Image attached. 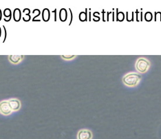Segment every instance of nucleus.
I'll return each instance as SVG.
<instances>
[{"label": "nucleus", "mask_w": 161, "mask_h": 139, "mask_svg": "<svg viewBox=\"0 0 161 139\" xmlns=\"http://www.w3.org/2000/svg\"><path fill=\"white\" fill-rule=\"evenodd\" d=\"M62 58H63V59H72V58H75V56L74 55H70V56H61Z\"/></svg>", "instance_id": "15"}, {"label": "nucleus", "mask_w": 161, "mask_h": 139, "mask_svg": "<svg viewBox=\"0 0 161 139\" xmlns=\"http://www.w3.org/2000/svg\"><path fill=\"white\" fill-rule=\"evenodd\" d=\"M32 14L34 15V17H32V21L35 22V19L41 15V11L39 9H34L33 12H32Z\"/></svg>", "instance_id": "11"}, {"label": "nucleus", "mask_w": 161, "mask_h": 139, "mask_svg": "<svg viewBox=\"0 0 161 139\" xmlns=\"http://www.w3.org/2000/svg\"><path fill=\"white\" fill-rule=\"evenodd\" d=\"M42 19L44 22H47L50 18V12L48 8H44L42 11Z\"/></svg>", "instance_id": "8"}, {"label": "nucleus", "mask_w": 161, "mask_h": 139, "mask_svg": "<svg viewBox=\"0 0 161 139\" xmlns=\"http://www.w3.org/2000/svg\"><path fill=\"white\" fill-rule=\"evenodd\" d=\"M79 19L81 22H85L87 20V13L84 12H81L79 15Z\"/></svg>", "instance_id": "12"}, {"label": "nucleus", "mask_w": 161, "mask_h": 139, "mask_svg": "<svg viewBox=\"0 0 161 139\" xmlns=\"http://www.w3.org/2000/svg\"><path fill=\"white\" fill-rule=\"evenodd\" d=\"M22 19L24 22H28L31 19V17H30V15H24V16L22 17Z\"/></svg>", "instance_id": "13"}, {"label": "nucleus", "mask_w": 161, "mask_h": 139, "mask_svg": "<svg viewBox=\"0 0 161 139\" xmlns=\"http://www.w3.org/2000/svg\"><path fill=\"white\" fill-rule=\"evenodd\" d=\"M53 13H55V21H57V18H56V12H57V10H55L54 11H52Z\"/></svg>", "instance_id": "18"}, {"label": "nucleus", "mask_w": 161, "mask_h": 139, "mask_svg": "<svg viewBox=\"0 0 161 139\" xmlns=\"http://www.w3.org/2000/svg\"><path fill=\"white\" fill-rule=\"evenodd\" d=\"M8 102L12 111L19 110L21 107V103L19 100L16 99V98H13V99L10 100Z\"/></svg>", "instance_id": "5"}, {"label": "nucleus", "mask_w": 161, "mask_h": 139, "mask_svg": "<svg viewBox=\"0 0 161 139\" xmlns=\"http://www.w3.org/2000/svg\"><path fill=\"white\" fill-rule=\"evenodd\" d=\"M23 13H24L25 15H30V10L29 8H24V11H23Z\"/></svg>", "instance_id": "14"}, {"label": "nucleus", "mask_w": 161, "mask_h": 139, "mask_svg": "<svg viewBox=\"0 0 161 139\" xmlns=\"http://www.w3.org/2000/svg\"><path fill=\"white\" fill-rule=\"evenodd\" d=\"M3 27H4V32H5V34H4V40H3V43H4V41H6V39L7 33H6V29L5 26H3Z\"/></svg>", "instance_id": "16"}, {"label": "nucleus", "mask_w": 161, "mask_h": 139, "mask_svg": "<svg viewBox=\"0 0 161 139\" xmlns=\"http://www.w3.org/2000/svg\"><path fill=\"white\" fill-rule=\"evenodd\" d=\"M92 134L88 130H81L79 132L77 135L78 139H92Z\"/></svg>", "instance_id": "4"}, {"label": "nucleus", "mask_w": 161, "mask_h": 139, "mask_svg": "<svg viewBox=\"0 0 161 139\" xmlns=\"http://www.w3.org/2000/svg\"><path fill=\"white\" fill-rule=\"evenodd\" d=\"M13 18L16 22H18L21 19V12L19 8H15L13 11Z\"/></svg>", "instance_id": "9"}, {"label": "nucleus", "mask_w": 161, "mask_h": 139, "mask_svg": "<svg viewBox=\"0 0 161 139\" xmlns=\"http://www.w3.org/2000/svg\"><path fill=\"white\" fill-rule=\"evenodd\" d=\"M1 27H0V37H1Z\"/></svg>", "instance_id": "19"}, {"label": "nucleus", "mask_w": 161, "mask_h": 139, "mask_svg": "<svg viewBox=\"0 0 161 139\" xmlns=\"http://www.w3.org/2000/svg\"><path fill=\"white\" fill-rule=\"evenodd\" d=\"M1 19H2V12H1V9H0V21L1 20Z\"/></svg>", "instance_id": "17"}, {"label": "nucleus", "mask_w": 161, "mask_h": 139, "mask_svg": "<svg viewBox=\"0 0 161 139\" xmlns=\"http://www.w3.org/2000/svg\"><path fill=\"white\" fill-rule=\"evenodd\" d=\"M141 76L136 73H129L123 77L124 84L129 87H134L139 84L141 80Z\"/></svg>", "instance_id": "1"}, {"label": "nucleus", "mask_w": 161, "mask_h": 139, "mask_svg": "<svg viewBox=\"0 0 161 139\" xmlns=\"http://www.w3.org/2000/svg\"><path fill=\"white\" fill-rule=\"evenodd\" d=\"M8 57L11 62L15 63V64H17V63L20 62L24 57L23 55H11Z\"/></svg>", "instance_id": "6"}, {"label": "nucleus", "mask_w": 161, "mask_h": 139, "mask_svg": "<svg viewBox=\"0 0 161 139\" xmlns=\"http://www.w3.org/2000/svg\"><path fill=\"white\" fill-rule=\"evenodd\" d=\"M149 67H150V63L144 58H141V59H138L136 63V68L141 73L146 72L149 70Z\"/></svg>", "instance_id": "2"}, {"label": "nucleus", "mask_w": 161, "mask_h": 139, "mask_svg": "<svg viewBox=\"0 0 161 139\" xmlns=\"http://www.w3.org/2000/svg\"><path fill=\"white\" fill-rule=\"evenodd\" d=\"M0 112L4 115H9L12 112L8 101H2L0 103Z\"/></svg>", "instance_id": "3"}, {"label": "nucleus", "mask_w": 161, "mask_h": 139, "mask_svg": "<svg viewBox=\"0 0 161 139\" xmlns=\"http://www.w3.org/2000/svg\"><path fill=\"white\" fill-rule=\"evenodd\" d=\"M67 18V13L65 8H62L60 10L59 12V19L61 22H65Z\"/></svg>", "instance_id": "10"}, {"label": "nucleus", "mask_w": 161, "mask_h": 139, "mask_svg": "<svg viewBox=\"0 0 161 139\" xmlns=\"http://www.w3.org/2000/svg\"><path fill=\"white\" fill-rule=\"evenodd\" d=\"M4 21L6 22H8L11 21V17H12V12H11V10L10 8H6L4 11Z\"/></svg>", "instance_id": "7"}]
</instances>
